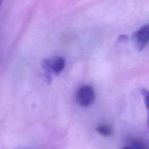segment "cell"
Here are the masks:
<instances>
[{
	"label": "cell",
	"mask_w": 149,
	"mask_h": 149,
	"mask_svg": "<svg viewBox=\"0 0 149 149\" xmlns=\"http://www.w3.org/2000/svg\"><path fill=\"white\" fill-rule=\"evenodd\" d=\"M95 92L93 87L89 85H84L80 87L76 95L77 103L81 107H88L94 102Z\"/></svg>",
	"instance_id": "1"
},
{
	"label": "cell",
	"mask_w": 149,
	"mask_h": 149,
	"mask_svg": "<svg viewBox=\"0 0 149 149\" xmlns=\"http://www.w3.org/2000/svg\"><path fill=\"white\" fill-rule=\"evenodd\" d=\"M148 25L142 26L137 31L133 36L135 47L138 51H141L148 44Z\"/></svg>",
	"instance_id": "2"
},
{
	"label": "cell",
	"mask_w": 149,
	"mask_h": 149,
	"mask_svg": "<svg viewBox=\"0 0 149 149\" xmlns=\"http://www.w3.org/2000/svg\"><path fill=\"white\" fill-rule=\"evenodd\" d=\"M49 66L52 74L58 75L61 74L65 66V61L62 57H56L49 60Z\"/></svg>",
	"instance_id": "3"
},
{
	"label": "cell",
	"mask_w": 149,
	"mask_h": 149,
	"mask_svg": "<svg viewBox=\"0 0 149 149\" xmlns=\"http://www.w3.org/2000/svg\"><path fill=\"white\" fill-rule=\"evenodd\" d=\"M122 149H146V146L141 140L132 139Z\"/></svg>",
	"instance_id": "4"
},
{
	"label": "cell",
	"mask_w": 149,
	"mask_h": 149,
	"mask_svg": "<svg viewBox=\"0 0 149 149\" xmlns=\"http://www.w3.org/2000/svg\"><path fill=\"white\" fill-rule=\"evenodd\" d=\"M96 131L97 132H98L100 135L103 137H109L111 135H113V130L112 129V127L109 125H100V126L97 127L96 128Z\"/></svg>",
	"instance_id": "5"
},
{
	"label": "cell",
	"mask_w": 149,
	"mask_h": 149,
	"mask_svg": "<svg viewBox=\"0 0 149 149\" xmlns=\"http://www.w3.org/2000/svg\"><path fill=\"white\" fill-rule=\"evenodd\" d=\"M42 65L43 69L45 70L46 79L48 82H51L52 81V72L49 66V59H44L42 62Z\"/></svg>",
	"instance_id": "6"
},
{
	"label": "cell",
	"mask_w": 149,
	"mask_h": 149,
	"mask_svg": "<svg viewBox=\"0 0 149 149\" xmlns=\"http://www.w3.org/2000/svg\"><path fill=\"white\" fill-rule=\"evenodd\" d=\"M141 93L143 97L144 100H145V104L146 106V108H148V90L146 89H142L141 90Z\"/></svg>",
	"instance_id": "7"
},
{
	"label": "cell",
	"mask_w": 149,
	"mask_h": 149,
	"mask_svg": "<svg viewBox=\"0 0 149 149\" xmlns=\"http://www.w3.org/2000/svg\"><path fill=\"white\" fill-rule=\"evenodd\" d=\"M127 36H125V35L122 34L120 35L119 37V42H124V41H127Z\"/></svg>",
	"instance_id": "8"
}]
</instances>
